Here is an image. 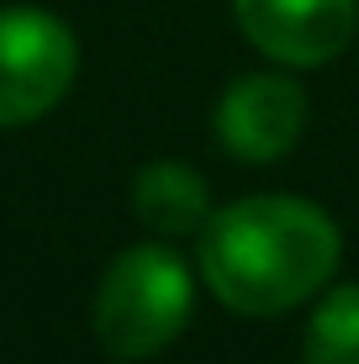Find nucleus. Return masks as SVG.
I'll list each match as a JSON object with an SVG mask.
<instances>
[{"instance_id": "1", "label": "nucleus", "mask_w": 359, "mask_h": 364, "mask_svg": "<svg viewBox=\"0 0 359 364\" xmlns=\"http://www.w3.org/2000/svg\"><path fill=\"white\" fill-rule=\"evenodd\" d=\"M343 237L317 200L243 196L201 222V280L227 311L280 317L312 301L338 269Z\"/></svg>"}, {"instance_id": "2", "label": "nucleus", "mask_w": 359, "mask_h": 364, "mask_svg": "<svg viewBox=\"0 0 359 364\" xmlns=\"http://www.w3.org/2000/svg\"><path fill=\"white\" fill-rule=\"evenodd\" d=\"M195 280L180 254L159 243L127 248L95 291V338L111 359H154L191 322Z\"/></svg>"}, {"instance_id": "3", "label": "nucleus", "mask_w": 359, "mask_h": 364, "mask_svg": "<svg viewBox=\"0 0 359 364\" xmlns=\"http://www.w3.org/2000/svg\"><path fill=\"white\" fill-rule=\"evenodd\" d=\"M80 43L37 6L0 11V127H27L69 95Z\"/></svg>"}, {"instance_id": "4", "label": "nucleus", "mask_w": 359, "mask_h": 364, "mask_svg": "<svg viewBox=\"0 0 359 364\" xmlns=\"http://www.w3.org/2000/svg\"><path fill=\"white\" fill-rule=\"evenodd\" d=\"M243 37L280 64L312 69L349 48L359 0H232Z\"/></svg>"}, {"instance_id": "5", "label": "nucleus", "mask_w": 359, "mask_h": 364, "mask_svg": "<svg viewBox=\"0 0 359 364\" xmlns=\"http://www.w3.org/2000/svg\"><path fill=\"white\" fill-rule=\"evenodd\" d=\"M306 127V95L286 74H243L217 106V137L243 164H275Z\"/></svg>"}, {"instance_id": "6", "label": "nucleus", "mask_w": 359, "mask_h": 364, "mask_svg": "<svg viewBox=\"0 0 359 364\" xmlns=\"http://www.w3.org/2000/svg\"><path fill=\"white\" fill-rule=\"evenodd\" d=\"M132 211L148 232L159 237H180V232H201V222L212 217V196H206L201 174L180 159H154L138 169L132 180Z\"/></svg>"}, {"instance_id": "7", "label": "nucleus", "mask_w": 359, "mask_h": 364, "mask_svg": "<svg viewBox=\"0 0 359 364\" xmlns=\"http://www.w3.org/2000/svg\"><path fill=\"white\" fill-rule=\"evenodd\" d=\"M301 364H359V285H338L317 301Z\"/></svg>"}]
</instances>
